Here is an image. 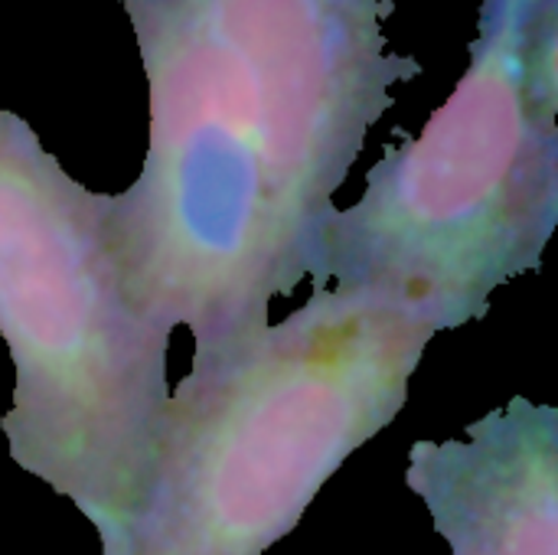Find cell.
<instances>
[{
  "mask_svg": "<svg viewBox=\"0 0 558 555\" xmlns=\"http://www.w3.org/2000/svg\"><path fill=\"white\" fill-rule=\"evenodd\" d=\"M108 203L0 108V337L16 373L0 429L13 464L121 555L157 461L170 334L121 288Z\"/></svg>",
  "mask_w": 558,
  "mask_h": 555,
  "instance_id": "4",
  "label": "cell"
},
{
  "mask_svg": "<svg viewBox=\"0 0 558 555\" xmlns=\"http://www.w3.org/2000/svg\"><path fill=\"white\" fill-rule=\"evenodd\" d=\"M438 324L376 294L314 288L229 360L193 366L160 415L121 555H262L409 402Z\"/></svg>",
  "mask_w": 558,
  "mask_h": 555,
  "instance_id": "2",
  "label": "cell"
},
{
  "mask_svg": "<svg viewBox=\"0 0 558 555\" xmlns=\"http://www.w3.org/2000/svg\"><path fill=\"white\" fill-rule=\"evenodd\" d=\"M405 484L451 555H558V412L513 396L468 442H415Z\"/></svg>",
  "mask_w": 558,
  "mask_h": 555,
  "instance_id": "5",
  "label": "cell"
},
{
  "mask_svg": "<svg viewBox=\"0 0 558 555\" xmlns=\"http://www.w3.org/2000/svg\"><path fill=\"white\" fill-rule=\"evenodd\" d=\"M558 222V0H484L471 62L418 137L333 209L314 288L376 294L454 330L536 272Z\"/></svg>",
  "mask_w": 558,
  "mask_h": 555,
  "instance_id": "3",
  "label": "cell"
},
{
  "mask_svg": "<svg viewBox=\"0 0 558 555\" xmlns=\"http://www.w3.org/2000/svg\"><path fill=\"white\" fill-rule=\"evenodd\" d=\"M150 95L141 177L108 203L134 311L229 360L314 268L333 193L392 88L396 0H118Z\"/></svg>",
  "mask_w": 558,
  "mask_h": 555,
  "instance_id": "1",
  "label": "cell"
}]
</instances>
